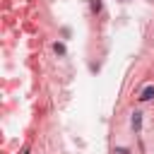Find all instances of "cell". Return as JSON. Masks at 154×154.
Masks as SVG:
<instances>
[{
  "instance_id": "obj_1",
  "label": "cell",
  "mask_w": 154,
  "mask_h": 154,
  "mask_svg": "<svg viewBox=\"0 0 154 154\" xmlns=\"http://www.w3.org/2000/svg\"><path fill=\"white\" fill-rule=\"evenodd\" d=\"M152 99H154V84H147L140 91V101H152Z\"/></svg>"
},
{
  "instance_id": "obj_2",
  "label": "cell",
  "mask_w": 154,
  "mask_h": 154,
  "mask_svg": "<svg viewBox=\"0 0 154 154\" xmlns=\"http://www.w3.org/2000/svg\"><path fill=\"white\" fill-rule=\"evenodd\" d=\"M130 125H132V130H135V132H140V130H142V113H140V111H135V113H132Z\"/></svg>"
},
{
  "instance_id": "obj_3",
  "label": "cell",
  "mask_w": 154,
  "mask_h": 154,
  "mask_svg": "<svg viewBox=\"0 0 154 154\" xmlns=\"http://www.w3.org/2000/svg\"><path fill=\"white\" fill-rule=\"evenodd\" d=\"M53 51H55L58 55H65V46H63V43H53Z\"/></svg>"
},
{
  "instance_id": "obj_4",
  "label": "cell",
  "mask_w": 154,
  "mask_h": 154,
  "mask_svg": "<svg viewBox=\"0 0 154 154\" xmlns=\"http://www.w3.org/2000/svg\"><path fill=\"white\" fill-rule=\"evenodd\" d=\"M91 12H101V2L99 0H91Z\"/></svg>"
},
{
  "instance_id": "obj_5",
  "label": "cell",
  "mask_w": 154,
  "mask_h": 154,
  "mask_svg": "<svg viewBox=\"0 0 154 154\" xmlns=\"http://www.w3.org/2000/svg\"><path fill=\"white\" fill-rule=\"evenodd\" d=\"M116 154H130V152H128V149H123V147H118V149H116Z\"/></svg>"
},
{
  "instance_id": "obj_6",
  "label": "cell",
  "mask_w": 154,
  "mask_h": 154,
  "mask_svg": "<svg viewBox=\"0 0 154 154\" xmlns=\"http://www.w3.org/2000/svg\"><path fill=\"white\" fill-rule=\"evenodd\" d=\"M22 154H29V147H24V149H22Z\"/></svg>"
}]
</instances>
